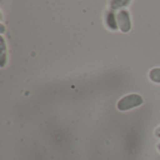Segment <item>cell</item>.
Segmentation results:
<instances>
[{
    "mask_svg": "<svg viewBox=\"0 0 160 160\" xmlns=\"http://www.w3.org/2000/svg\"><path fill=\"white\" fill-rule=\"evenodd\" d=\"M106 24L111 30H117L118 29V22H117V18H115V15L113 13V10L108 11L106 15Z\"/></svg>",
    "mask_w": 160,
    "mask_h": 160,
    "instance_id": "3",
    "label": "cell"
},
{
    "mask_svg": "<svg viewBox=\"0 0 160 160\" xmlns=\"http://www.w3.org/2000/svg\"><path fill=\"white\" fill-rule=\"evenodd\" d=\"M142 103H143V99L140 95L132 94V95H128L124 97L122 99H120L117 104V108L118 110L125 112V111H128L130 109L139 107Z\"/></svg>",
    "mask_w": 160,
    "mask_h": 160,
    "instance_id": "1",
    "label": "cell"
},
{
    "mask_svg": "<svg viewBox=\"0 0 160 160\" xmlns=\"http://www.w3.org/2000/svg\"><path fill=\"white\" fill-rule=\"evenodd\" d=\"M117 22L120 30L123 33H128L131 29V21L129 12L126 9L120 10V12L117 14Z\"/></svg>",
    "mask_w": 160,
    "mask_h": 160,
    "instance_id": "2",
    "label": "cell"
},
{
    "mask_svg": "<svg viewBox=\"0 0 160 160\" xmlns=\"http://www.w3.org/2000/svg\"><path fill=\"white\" fill-rule=\"evenodd\" d=\"M131 0H111L110 8L112 10H116L122 8H126L130 4Z\"/></svg>",
    "mask_w": 160,
    "mask_h": 160,
    "instance_id": "4",
    "label": "cell"
},
{
    "mask_svg": "<svg viewBox=\"0 0 160 160\" xmlns=\"http://www.w3.org/2000/svg\"><path fill=\"white\" fill-rule=\"evenodd\" d=\"M1 41V67L3 68L6 64V46H5V40L3 37L0 38Z\"/></svg>",
    "mask_w": 160,
    "mask_h": 160,
    "instance_id": "6",
    "label": "cell"
},
{
    "mask_svg": "<svg viewBox=\"0 0 160 160\" xmlns=\"http://www.w3.org/2000/svg\"><path fill=\"white\" fill-rule=\"evenodd\" d=\"M150 79L157 83H160V68H156L152 69L149 73Z\"/></svg>",
    "mask_w": 160,
    "mask_h": 160,
    "instance_id": "5",
    "label": "cell"
},
{
    "mask_svg": "<svg viewBox=\"0 0 160 160\" xmlns=\"http://www.w3.org/2000/svg\"><path fill=\"white\" fill-rule=\"evenodd\" d=\"M156 135H157L158 138H160V127L159 128H158V129L156 130Z\"/></svg>",
    "mask_w": 160,
    "mask_h": 160,
    "instance_id": "7",
    "label": "cell"
},
{
    "mask_svg": "<svg viewBox=\"0 0 160 160\" xmlns=\"http://www.w3.org/2000/svg\"><path fill=\"white\" fill-rule=\"evenodd\" d=\"M158 149L159 150V152H160V143H159V144H158Z\"/></svg>",
    "mask_w": 160,
    "mask_h": 160,
    "instance_id": "8",
    "label": "cell"
}]
</instances>
